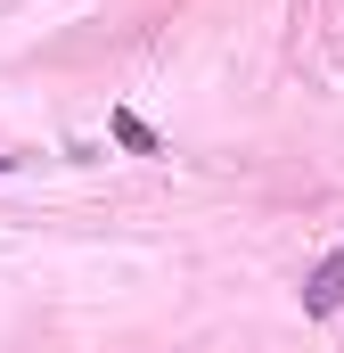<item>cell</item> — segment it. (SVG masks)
Listing matches in <instances>:
<instances>
[{
  "label": "cell",
  "mask_w": 344,
  "mask_h": 353,
  "mask_svg": "<svg viewBox=\"0 0 344 353\" xmlns=\"http://www.w3.org/2000/svg\"><path fill=\"white\" fill-rule=\"evenodd\" d=\"M336 304H344V247H328L320 271L303 279V312H336Z\"/></svg>",
  "instance_id": "cell-1"
},
{
  "label": "cell",
  "mask_w": 344,
  "mask_h": 353,
  "mask_svg": "<svg viewBox=\"0 0 344 353\" xmlns=\"http://www.w3.org/2000/svg\"><path fill=\"white\" fill-rule=\"evenodd\" d=\"M115 140H123V148H140V157H164V140H156V132H148L131 107H115Z\"/></svg>",
  "instance_id": "cell-2"
}]
</instances>
